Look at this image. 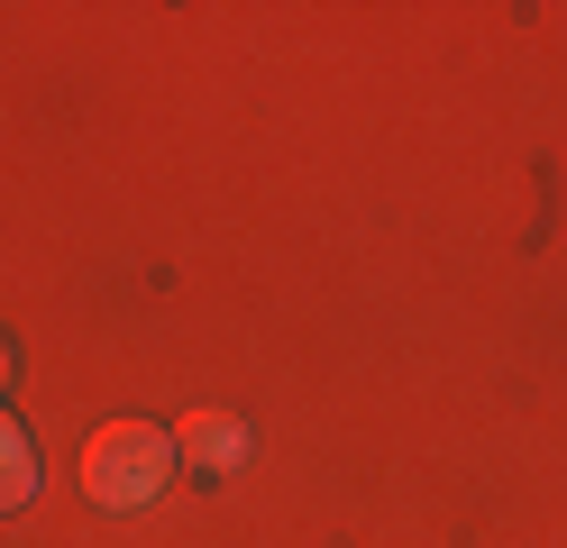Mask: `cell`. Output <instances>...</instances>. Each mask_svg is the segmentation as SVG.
I'll use <instances>...</instances> for the list:
<instances>
[{
  "mask_svg": "<svg viewBox=\"0 0 567 548\" xmlns=\"http://www.w3.org/2000/svg\"><path fill=\"white\" fill-rule=\"evenodd\" d=\"M174 430L156 421H111V430H92V448H83V494L101 511H137V503H156L174 485Z\"/></svg>",
  "mask_w": 567,
  "mask_h": 548,
  "instance_id": "cell-1",
  "label": "cell"
},
{
  "mask_svg": "<svg viewBox=\"0 0 567 548\" xmlns=\"http://www.w3.org/2000/svg\"><path fill=\"white\" fill-rule=\"evenodd\" d=\"M0 384H10V348H0Z\"/></svg>",
  "mask_w": 567,
  "mask_h": 548,
  "instance_id": "cell-4",
  "label": "cell"
},
{
  "mask_svg": "<svg viewBox=\"0 0 567 548\" xmlns=\"http://www.w3.org/2000/svg\"><path fill=\"white\" fill-rule=\"evenodd\" d=\"M28 494H38V448H28V430L0 412V511H19Z\"/></svg>",
  "mask_w": 567,
  "mask_h": 548,
  "instance_id": "cell-3",
  "label": "cell"
},
{
  "mask_svg": "<svg viewBox=\"0 0 567 548\" xmlns=\"http://www.w3.org/2000/svg\"><path fill=\"white\" fill-rule=\"evenodd\" d=\"M174 457H193L202 475H238L247 466V421L238 412H193L174 430Z\"/></svg>",
  "mask_w": 567,
  "mask_h": 548,
  "instance_id": "cell-2",
  "label": "cell"
}]
</instances>
